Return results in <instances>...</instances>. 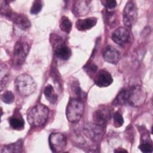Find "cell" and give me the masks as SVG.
<instances>
[{
  "label": "cell",
  "instance_id": "1",
  "mask_svg": "<svg viewBox=\"0 0 153 153\" xmlns=\"http://www.w3.org/2000/svg\"><path fill=\"white\" fill-rule=\"evenodd\" d=\"M48 115V108L44 105L37 104L29 111L27 119L31 126L39 127L46 123Z\"/></svg>",
  "mask_w": 153,
  "mask_h": 153
},
{
  "label": "cell",
  "instance_id": "2",
  "mask_svg": "<svg viewBox=\"0 0 153 153\" xmlns=\"http://www.w3.org/2000/svg\"><path fill=\"white\" fill-rule=\"evenodd\" d=\"M15 85L18 93L23 96H29L36 90V84L33 79L26 74H21L17 77Z\"/></svg>",
  "mask_w": 153,
  "mask_h": 153
},
{
  "label": "cell",
  "instance_id": "3",
  "mask_svg": "<svg viewBox=\"0 0 153 153\" xmlns=\"http://www.w3.org/2000/svg\"><path fill=\"white\" fill-rule=\"evenodd\" d=\"M84 111V105L81 99L74 98L71 99L67 105L66 115L71 123H76L82 117Z\"/></svg>",
  "mask_w": 153,
  "mask_h": 153
},
{
  "label": "cell",
  "instance_id": "4",
  "mask_svg": "<svg viewBox=\"0 0 153 153\" xmlns=\"http://www.w3.org/2000/svg\"><path fill=\"white\" fill-rule=\"evenodd\" d=\"M29 48V44L23 39L17 41L14 47L13 56V62L15 65H20L25 62Z\"/></svg>",
  "mask_w": 153,
  "mask_h": 153
},
{
  "label": "cell",
  "instance_id": "5",
  "mask_svg": "<svg viewBox=\"0 0 153 153\" xmlns=\"http://www.w3.org/2000/svg\"><path fill=\"white\" fill-rule=\"evenodd\" d=\"M146 98V91L141 86H133L127 90L128 103L133 106H140L143 104Z\"/></svg>",
  "mask_w": 153,
  "mask_h": 153
},
{
  "label": "cell",
  "instance_id": "6",
  "mask_svg": "<svg viewBox=\"0 0 153 153\" xmlns=\"http://www.w3.org/2000/svg\"><path fill=\"white\" fill-rule=\"evenodd\" d=\"M137 16V10L133 1H128L123 12V23L127 27H131L136 22Z\"/></svg>",
  "mask_w": 153,
  "mask_h": 153
},
{
  "label": "cell",
  "instance_id": "7",
  "mask_svg": "<svg viewBox=\"0 0 153 153\" xmlns=\"http://www.w3.org/2000/svg\"><path fill=\"white\" fill-rule=\"evenodd\" d=\"M49 145L54 152H62L66 146V137L61 133H53L49 136Z\"/></svg>",
  "mask_w": 153,
  "mask_h": 153
},
{
  "label": "cell",
  "instance_id": "8",
  "mask_svg": "<svg viewBox=\"0 0 153 153\" xmlns=\"http://www.w3.org/2000/svg\"><path fill=\"white\" fill-rule=\"evenodd\" d=\"M103 127L96 124L88 123L85 125L84 131L85 134L92 140L95 142L99 141L103 133Z\"/></svg>",
  "mask_w": 153,
  "mask_h": 153
},
{
  "label": "cell",
  "instance_id": "9",
  "mask_svg": "<svg viewBox=\"0 0 153 153\" xmlns=\"http://www.w3.org/2000/svg\"><path fill=\"white\" fill-rule=\"evenodd\" d=\"M130 33L129 31L123 27L117 28L114 31L112 35V40L120 45H123L129 41Z\"/></svg>",
  "mask_w": 153,
  "mask_h": 153
},
{
  "label": "cell",
  "instance_id": "10",
  "mask_svg": "<svg viewBox=\"0 0 153 153\" xmlns=\"http://www.w3.org/2000/svg\"><path fill=\"white\" fill-rule=\"evenodd\" d=\"M11 17L14 20V28L17 30L26 31L30 27V22L25 14H13Z\"/></svg>",
  "mask_w": 153,
  "mask_h": 153
},
{
  "label": "cell",
  "instance_id": "11",
  "mask_svg": "<svg viewBox=\"0 0 153 153\" xmlns=\"http://www.w3.org/2000/svg\"><path fill=\"white\" fill-rule=\"evenodd\" d=\"M113 81L111 74L105 69L100 70L96 76L94 80L95 84L100 87H108L112 84Z\"/></svg>",
  "mask_w": 153,
  "mask_h": 153
},
{
  "label": "cell",
  "instance_id": "12",
  "mask_svg": "<svg viewBox=\"0 0 153 153\" xmlns=\"http://www.w3.org/2000/svg\"><path fill=\"white\" fill-rule=\"evenodd\" d=\"M104 60L108 63L116 64L120 59V54L118 50L112 46H108L103 53Z\"/></svg>",
  "mask_w": 153,
  "mask_h": 153
},
{
  "label": "cell",
  "instance_id": "13",
  "mask_svg": "<svg viewBox=\"0 0 153 153\" xmlns=\"http://www.w3.org/2000/svg\"><path fill=\"white\" fill-rule=\"evenodd\" d=\"M110 112L108 110L99 109L94 112L93 119L94 123L104 127L110 118Z\"/></svg>",
  "mask_w": 153,
  "mask_h": 153
},
{
  "label": "cell",
  "instance_id": "14",
  "mask_svg": "<svg viewBox=\"0 0 153 153\" xmlns=\"http://www.w3.org/2000/svg\"><path fill=\"white\" fill-rule=\"evenodd\" d=\"M90 10L89 1H77L74 5L72 11L76 16H82L88 13Z\"/></svg>",
  "mask_w": 153,
  "mask_h": 153
},
{
  "label": "cell",
  "instance_id": "15",
  "mask_svg": "<svg viewBox=\"0 0 153 153\" xmlns=\"http://www.w3.org/2000/svg\"><path fill=\"white\" fill-rule=\"evenodd\" d=\"M97 23L96 17H88L84 19H79L76 22V27L79 30L84 31L90 29Z\"/></svg>",
  "mask_w": 153,
  "mask_h": 153
},
{
  "label": "cell",
  "instance_id": "16",
  "mask_svg": "<svg viewBox=\"0 0 153 153\" xmlns=\"http://www.w3.org/2000/svg\"><path fill=\"white\" fill-rule=\"evenodd\" d=\"M55 54L59 59L63 60H66L71 57V51L66 45L59 44L56 48Z\"/></svg>",
  "mask_w": 153,
  "mask_h": 153
},
{
  "label": "cell",
  "instance_id": "17",
  "mask_svg": "<svg viewBox=\"0 0 153 153\" xmlns=\"http://www.w3.org/2000/svg\"><path fill=\"white\" fill-rule=\"evenodd\" d=\"M23 142L22 140H17L16 142L5 145L2 148L1 152L2 153H10V152H20L22 148Z\"/></svg>",
  "mask_w": 153,
  "mask_h": 153
},
{
  "label": "cell",
  "instance_id": "18",
  "mask_svg": "<svg viewBox=\"0 0 153 153\" xmlns=\"http://www.w3.org/2000/svg\"><path fill=\"white\" fill-rule=\"evenodd\" d=\"M11 127L15 130H22L24 128L25 121L20 115H14L9 119Z\"/></svg>",
  "mask_w": 153,
  "mask_h": 153
},
{
  "label": "cell",
  "instance_id": "19",
  "mask_svg": "<svg viewBox=\"0 0 153 153\" xmlns=\"http://www.w3.org/2000/svg\"><path fill=\"white\" fill-rule=\"evenodd\" d=\"M47 100L51 103H55L57 100V96L55 93L53 87L51 85H47L44 91Z\"/></svg>",
  "mask_w": 153,
  "mask_h": 153
},
{
  "label": "cell",
  "instance_id": "20",
  "mask_svg": "<svg viewBox=\"0 0 153 153\" xmlns=\"http://www.w3.org/2000/svg\"><path fill=\"white\" fill-rule=\"evenodd\" d=\"M114 103L116 105H124L128 103L127 101V90L124 89L121 90L115 97Z\"/></svg>",
  "mask_w": 153,
  "mask_h": 153
},
{
  "label": "cell",
  "instance_id": "21",
  "mask_svg": "<svg viewBox=\"0 0 153 153\" xmlns=\"http://www.w3.org/2000/svg\"><path fill=\"white\" fill-rule=\"evenodd\" d=\"M60 29L66 32L69 33L72 29V23L68 17L62 16L60 20Z\"/></svg>",
  "mask_w": 153,
  "mask_h": 153
},
{
  "label": "cell",
  "instance_id": "22",
  "mask_svg": "<svg viewBox=\"0 0 153 153\" xmlns=\"http://www.w3.org/2000/svg\"><path fill=\"white\" fill-rule=\"evenodd\" d=\"M42 7V3L41 1H35L32 4L30 9V13L33 14H36L39 13Z\"/></svg>",
  "mask_w": 153,
  "mask_h": 153
},
{
  "label": "cell",
  "instance_id": "23",
  "mask_svg": "<svg viewBox=\"0 0 153 153\" xmlns=\"http://www.w3.org/2000/svg\"><path fill=\"white\" fill-rule=\"evenodd\" d=\"M1 99L4 103L10 104V103H11L13 102L14 99V96L11 91H8L5 92L2 95Z\"/></svg>",
  "mask_w": 153,
  "mask_h": 153
},
{
  "label": "cell",
  "instance_id": "24",
  "mask_svg": "<svg viewBox=\"0 0 153 153\" xmlns=\"http://www.w3.org/2000/svg\"><path fill=\"white\" fill-rule=\"evenodd\" d=\"M114 124L116 127H121L124 123V119L121 114L119 111L115 112L114 115Z\"/></svg>",
  "mask_w": 153,
  "mask_h": 153
},
{
  "label": "cell",
  "instance_id": "25",
  "mask_svg": "<svg viewBox=\"0 0 153 153\" xmlns=\"http://www.w3.org/2000/svg\"><path fill=\"white\" fill-rule=\"evenodd\" d=\"M139 148L143 152H152V146L151 143L148 142H144L141 143Z\"/></svg>",
  "mask_w": 153,
  "mask_h": 153
},
{
  "label": "cell",
  "instance_id": "26",
  "mask_svg": "<svg viewBox=\"0 0 153 153\" xmlns=\"http://www.w3.org/2000/svg\"><path fill=\"white\" fill-rule=\"evenodd\" d=\"M101 2L104 7L109 9L114 8L117 5V2L114 0H105V1H102Z\"/></svg>",
  "mask_w": 153,
  "mask_h": 153
}]
</instances>
